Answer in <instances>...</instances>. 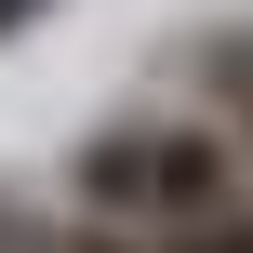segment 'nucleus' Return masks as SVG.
Returning a JSON list of instances; mask_svg holds the SVG:
<instances>
[{"label":"nucleus","instance_id":"obj_5","mask_svg":"<svg viewBox=\"0 0 253 253\" xmlns=\"http://www.w3.org/2000/svg\"><path fill=\"white\" fill-rule=\"evenodd\" d=\"M67 253H147L133 227H67Z\"/></svg>","mask_w":253,"mask_h":253},{"label":"nucleus","instance_id":"obj_2","mask_svg":"<svg viewBox=\"0 0 253 253\" xmlns=\"http://www.w3.org/2000/svg\"><path fill=\"white\" fill-rule=\"evenodd\" d=\"M200 93L227 107V133L253 147V27H213V40H200Z\"/></svg>","mask_w":253,"mask_h":253},{"label":"nucleus","instance_id":"obj_4","mask_svg":"<svg viewBox=\"0 0 253 253\" xmlns=\"http://www.w3.org/2000/svg\"><path fill=\"white\" fill-rule=\"evenodd\" d=\"M160 253H253V200H227V213H200V227H173Z\"/></svg>","mask_w":253,"mask_h":253},{"label":"nucleus","instance_id":"obj_1","mask_svg":"<svg viewBox=\"0 0 253 253\" xmlns=\"http://www.w3.org/2000/svg\"><path fill=\"white\" fill-rule=\"evenodd\" d=\"M67 187H80L93 227H160L173 240V227L240 200V133H213V120H93Z\"/></svg>","mask_w":253,"mask_h":253},{"label":"nucleus","instance_id":"obj_3","mask_svg":"<svg viewBox=\"0 0 253 253\" xmlns=\"http://www.w3.org/2000/svg\"><path fill=\"white\" fill-rule=\"evenodd\" d=\"M0 253H67V227H53L27 187H0Z\"/></svg>","mask_w":253,"mask_h":253},{"label":"nucleus","instance_id":"obj_6","mask_svg":"<svg viewBox=\"0 0 253 253\" xmlns=\"http://www.w3.org/2000/svg\"><path fill=\"white\" fill-rule=\"evenodd\" d=\"M40 13H53V0H0V53H13V40H27Z\"/></svg>","mask_w":253,"mask_h":253}]
</instances>
